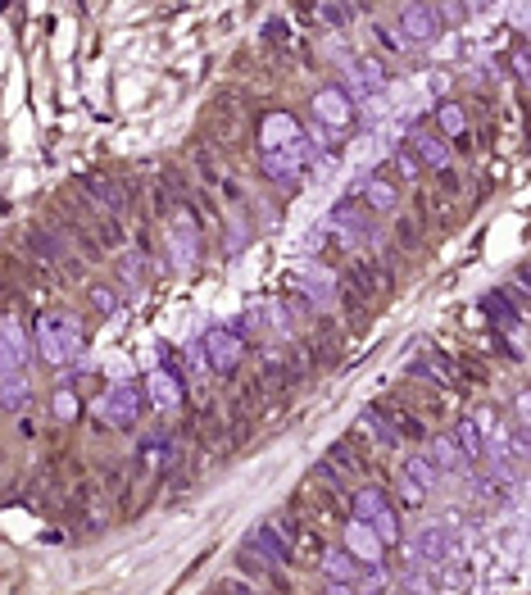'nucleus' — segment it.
<instances>
[{"mask_svg": "<svg viewBox=\"0 0 531 595\" xmlns=\"http://www.w3.org/2000/svg\"><path fill=\"white\" fill-rule=\"evenodd\" d=\"M300 532H305V523H300L295 514H273V518H264V523H259L246 541H241V550H250L255 559H264L268 568L291 564Z\"/></svg>", "mask_w": 531, "mask_h": 595, "instance_id": "1", "label": "nucleus"}, {"mask_svg": "<svg viewBox=\"0 0 531 595\" xmlns=\"http://www.w3.org/2000/svg\"><path fill=\"white\" fill-rule=\"evenodd\" d=\"M78 187H82V205L96 209L100 219H114L118 223L123 214H128V209L141 205L137 191H132L123 178H114V173H82Z\"/></svg>", "mask_w": 531, "mask_h": 595, "instance_id": "2", "label": "nucleus"}, {"mask_svg": "<svg viewBox=\"0 0 531 595\" xmlns=\"http://www.w3.org/2000/svg\"><path fill=\"white\" fill-rule=\"evenodd\" d=\"M82 350V318L78 314H46L37 323V355L46 359V364L64 368L73 364Z\"/></svg>", "mask_w": 531, "mask_h": 595, "instance_id": "3", "label": "nucleus"}, {"mask_svg": "<svg viewBox=\"0 0 531 595\" xmlns=\"http://www.w3.org/2000/svg\"><path fill=\"white\" fill-rule=\"evenodd\" d=\"M91 414H96L100 427H114V432H132V427L146 418V391H141L137 382H114L105 396H96Z\"/></svg>", "mask_w": 531, "mask_h": 595, "instance_id": "4", "label": "nucleus"}, {"mask_svg": "<svg viewBox=\"0 0 531 595\" xmlns=\"http://www.w3.org/2000/svg\"><path fill=\"white\" fill-rule=\"evenodd\" d=\"M196 255H200V223H196V214H191V200H182V205L168 214V264H173L177 273H191Z\"/></svg>", "mask_w": 531, "mask_h": 595, "instance_id": "5", "label": "nucleus"}, {"mask_svg": "<svg viewBox=\"0 0 531 595\" xmlns=\"http://www.w3.org/2000/svg\"><path fill=\"white\" fill-rule=\"evenodd\" d=\"M404 150H409V155L418 159V169H427V173H445L454 164L450 141H445L436 128H427V123L409 128V146H404Z\"/></svg>", "mask_w": 531, "mask_h": 595, "instance_id": "6", "label": "nucleus"}, {"mask_svg": "<svg viewBox=\"0 0 531 595\" xmlns=\"http://www.w3.org/2000/svg\"><path fill=\"white\" fill-rule=\"evenodd\" d=\"M200 355H205V364L214 368V373H236V364L246 359V341L236 337L232 328H214L200 337Z\"/></svg>", "mask_w": 531, "mask_h": 595, "instance_id": "7", "label": "nucleus"}, {"mask_svg": "<svg viewBox=\"0 0 531 595\" xmlns=\"http://www.w3.org/2000/svg\"><path fill=\"white\" fill-rule=\"evenodd\" d=\"M146 396H150V405H155L159 414H177L182 400H187V377H182V368L177 364L155 368V373L146 377Z\"/></svg>", "mask_w": 531, "mask_h": 595, "instance_id": "8", "label": "nucleus"}, {"mask_svg": "<svg viewBox=\"0 0 531 595\" xmlns=\"http://www.w3.org/2000/svg\"><path fill=\"white\" fill-rule=\"evenodd\" d=\"M305 169H309V146H305V141L282 146V150H268V155H264V173L277 182V187H295Z\"/></svg>", "mask_w": 531, "mask_h": 595, "instance_id": "9", "label": "nucleus"}, {"mask_svg": "<svg viewBox=\"0 0 531 595\" xmlns=\"http://www.w3.org/2000/svg\"><path fill=\"white\" fill-rule=\"evenodd\" d=\"M314 119L323 123V132H345L354 123V100L345 96V87H323L314 96Z\"/></svg>", "mask_w": 531, "mask_h": 595, "instance_id": "10", "label": "nucleus"}, {"mask_svg": "<svg viewBox=\"0 0 531 595\" xmlns=\"http://www.w3.org/2000/svg\"><path fill=\"white\" fill-rule=\"evenodd\" d=\"M400 37L413 41V46H427V41L441 37V14L436 5H400Z\"/></svg>", "mask_w": 531, "mask_h": 595, "instance_id": "11", "label": "nucleus"}, {"mask_svg": "<svg viewBox=\"0 0 531 595\" xmlns=\"http://www.w3.org/2000/svg\"><path fill=\"white\" fill-rule=\"evenodd\" d=\"M291 287L300 291L305 300L332 305V300H336V287H341V282H336V273H332V268H323V264H300V268L291 273Z\"/></svg>", "mask_w": 531, "mask_h": 595, "instance_id": "12", "label": "nucleus"}, {"mask_svg": "<svg viewBox=\"0 0 531 595\" xmlns=\"http://www.w3.org/2000/svg\"><path fill=\"white\" fill-rule=\"evenodd\" d=\"M28 359V332L19 318H0V377H10Z\"/></svg>", "mask_w": 531, "mask_h": 595, "instance_id": "13", "label": "nucleus"}, {"mask_svg": "<svg viewBox=\"0 0 531 595\" xmlns=\"http://www.w3.org/2000/svg\"><path fill=\"white\" fill-rule=\"evenodd\" d=\"M345 550H350V559L359 568H377V564H382V550L386 546L373 536V527H368V523L350 518V523H345Z\"/></svg>", "mask_w": 531, "mask_h": 595, "instance_id": "14", "label": "nucleus"}, {"mask_svg": "<svg viewBox=\"0 0 531 595\" xmlns=\"http://www.w3.org/2000/svg\"><path fill=\"white\" fill-rule=\"evenodd\" d=\"M332 228L341 232V241H368L373 237V223H368V209L359 205V200H341V205L332 209Z\"/></svg>", "mask_w": 531, "mask_h": 595, "instance_id": "15", "label": "nucleus"}, {"mask_svg": "<svg viewBox=\"0 0 531 595\" xmlns=\"http://www.w3.org/2000/svg\"><path fill=\"white\" fill-rule=\"evenodd\" d=\"M327 464L350 482V477H364L368 473V455H364V441L359 437H345V441H332L327 446Z\"/></svg>", "mask_w": 531, "mask_h": 595, "instance_id": "16", "label": "nucleus"}, {"mask_svg": "<svg viewBox=\"0 0 531 595\" xmlns=\"http://www.w3.org/2000/svg\"><path fill=\"white\" fill-rule=\"evenodd\" d=\"M100 491H105V500L118 509V514H128V505H132V468L128 464H100Z\"/></svg>", "mask_w": 531, "mask_h": 595, "instance_id": "17", "label": "nucleus"}, {"mask_svg": "<svg viewBox=\"0 0 531 595\" xmlns=\"http://www.w3.org/2000/svg\"><path fill=\"white\" fill-rule=\"evenodd\" d=\"M295 141H305L300 137V123L291 119V114H264V123H259V146H264V155L268 150H282V146H295Z\"/></svg>", "mask_w": 531, "mask_h": 595, "instance_id": "18", "label": "nucleus"}, {"mask_svg": "<svg viewBox=\"0 0 531 595\" xmlns=\"http://www.w3.org/2000/svg\"><path fill=\"white\" fill-rule=\"evenodd\" d=\"M345 82H350L354 100H359V96H377V91L386 87V73L377 60H350L345 64ZM350 91H345V96H350Z\"/></svg>", "mask_w": 531, "mask_h": 595, "instance_id": "19", "label": "nucleus"}, {"mask_svg": "<svg viewBox=\"0 0 531 595\" xmlns=\"http://www.w3.org/2000/svg\"><path fill=\"white\" fill-rule=\"evenodd\" d=\"M359 200H364V209H373V214H395V209H400V187L386 178H364Z\"/></svg>", "mask_w": 531, "mask_h": 595, "instance_id": "20", "label": "nucleus"}, {"mask_svg": "<svg viewBox=\"0 0 531 595\" xmlns=\"http://www.w3.org/2000/svg\"><path fill=\"white\" fill-rule=\"evenodd\" d=\"M413 377H423V382H436V387H454V364L441 355V350H418L413 359Z\"/></svg>", "mask_w": 531, "mask_h": 595, "instance_id": "21", "label": "nucleus"}, {"mask_svg": "<svg viewBox=\"0 0 531 595\" xmlns=\"http://www.w3.org/2000/svg\"><path fill=\"white\" fill-rule=\"evenodd\" d=\"M318 564H323V577H327V582H341V586H354V582H359V573H364V568L350 559V550H345V546L323 550V559H318Z\"/></svg>", "mask_w": 531, "mask_h": 595, "instance_id": "22", "label": "nucleus"}, {"mask_svg": "<svg viewBox=\"0 0 531 595\" xmlns=\"http://www.w3.org/2000/svg\"><path fill=\"white\" fill-rule=\"evenodd\" d=\"M450 441H454V450H459L463 468L482 459V423H477V418H463V423H454V437Z\"/></svg>", "mask_w": 531, "mask_h": 595, "instance_id": "23", "label": "nucleus"}, {"mask_svg": "<svg viewBox=\"0 0 531 595\" xmlns=\"http://www.w3.org/2000/svg\"><path fill=\"white\" fill-rule=\"evenodd\" d=\"M32 400V382H28V373H10V377H0V409L5 414H14V409H23Z\"/></svg>", "mask_w": 531, "mask_h": 595, "instance_id": "24", "label": "nucleus"}, {"mask_svg": "<svg viewBox=\"0 0 531 595\" xmlns=\"http://www.w3.org/2000/svg\"><path fill=\"white\" fill-rule=\"evenodd\" d=\"M386 509V491L382 486H359L350 496V518H359V523H368V518H377Z\"/></svg>", "mask_w": 531, "mask_h": 595, "instance_id": "25", "label": "nucleus"}, {"mask_svg": "<svg viewBox=\"0 0 531 595\" xmlns=\"http://www.w3.org/2000/svg\"><path fill=\"white\" fill-rule=\"evenodd\" d=\"M364 432H373L382 450H395V446H400V437H395V427H391V418H386L382 405H368V409H364Z\"/></svg>", "mask_w": 531, "mask_h": 595, "instance_id": "26", "label": "nucleus"}, {"mask_svg": "<svg viewBox=\"0 0 531 595\" xmlns=\"http://www.w3.org/2000/svg\"><path fill=\"white\" fill-rule=\"evenodd\" d=\"M404 482H409L413 491H436V486H441V473H436L423 455H409L404 459Z\"/></svg>", "mask_w": 531, "mask_h": 595, "instance_id": "27", "label": "nucleus"}, {"mask_svg": "<svg viewBox=\"0 0 531 595\" xmlns=\"http://www.w3.org/2000/svg\"><path fill=\"white\" fill-rule=\"evenodd\" d=\"M436 132H441L445 141H450V137H468V110L454 105V100H445L441 110H436Z\"/></svg>", "mask_w": 531, "mask_h": 595, "instance_id": "28", "label": "nucleus"}, {"mask_svg": "<svg viewBox=\"0 0 531 595\" xmlns=\"http://www.w3.org/2000/svg\"><path fill=\"white\" fill-rule=\"evenodd\" d=\"M423 459H427V464H432L441 477H445V473H454V468H463V459H459V450H454V441H450V437H436L432 446L423 450Z\"/></svg>", "mask_w": 531, "mask_h": 595, "instance_id": "29", "label": "nucleus"}, {"mask_svg": "<svg viewBox=\"0 0 531 595\" xmlns=\"http://www.w3.org/2000/svg\"><path fill=\"white\" fill-rule=\"evenodd\" d=\"M368 527H373V536L382 541V546H395V541H400V518H395L391 505H386L377 518H368Z\"/></svg>", "mask_w": 531, "mask_h": 595, "instance_id": "30", "label": "nucleus"}, {"mask_svg": "<svg viewBox=\"0 0 531 595\" xmlns=\"http://www.w3.org/2000/svg\"><path fill=\"white\" fill-rule=\"evenodd\" d=\"M482 305H486V314L500 318V323H513V318L522 314V309H513V305H509V296H504V291H491V296H486Z\"/></svg>", "mask_w": 531, "mask_h": 595, "instance_id": "31", "label": "nucleus"}, {"mask_svg": "<svg viewBox=\"0 0 531 595\" xmlns=\"http://www.w3.org/2000/svg\"><path fill=\"white\" fill-rule=\"evenodd\" d=\"M395 246H400V250H418V246H423V237H418V219H400V223H395Z\"/></svg>", "mask_w": 531, "mask_h": 595, "instance_id": "32", "label": "nucleus"}, {"mask_svg": "<svg viewBox=\"0 0 531 595\" xmlns=\"http://www.w3.org/2000/svg\"><path fill=\"white\" fill-rule=\"evenodd\" d=\"M50 409H55L59 423H73V418H78V396H73V391H55Z\"/></svg>", "mask_w": 531, "mask_h": 595, "instance_id": "33", "label": "nucleus"}, {"mask_svg": "<svg viewBox=\"0 0 531 595\" xmlns=\"http://www.w3.org/2000/svg\"><path fill=\"white\" fill-rule=\"evenodd\" d=\"M91 305H96V314H100V318H109V314L118 309V296H114L109 287H91Z\"/></svg>", "mask_w": 531, "mask_h": 595, "instance_id": "34", "label": "nucleus"}, {"mask_svg": "<svg viewBox=\"0 0 531 595\" xmlns=\"http://www.w3.org/2000/svg\"><path fill=\"white\" fill-rule=\"evenodd\" d=\"M214 595H259L250 582H236V577H218L214 582Z\"/></svg>", "mask_w": 531, "mask_h": 595, "instance_id": "35", "label": "nucleus"}, {"mask_svg": "<svg viewBox=\"0 0 531 595\" xmlns=\"http://www.w3.org/2000/svg\"><path fill=\"white\" fill-rule=\"evenodd\" d=\"M146 255H123V278L128 282H146Z\"/></svg>", "mask_w": 531, "mask_h": 595, "instance_id": "36", "label": "nucleus"}, {"mask_svg": "<svg viewBox=\"0 0 531 595\" xmlns=\"http://www.w3.org/2000/svg\"><path fill=\"white\" fill-rule=\"evenodd\" d=\"M318 19H323V23H345V19H350V14H354V5H318Z\"/></svg>", "mask_w": 531, "mask_h": 595, "instance_id": "37", "label": "nucleus"}, {"mask_svg": "<svg viewBox=\"0 0 531 595\" xmlns=\"http://www.w3.org/2000/svg\"><path fill=\"white\" fill-rule=\"evenodd\" d=\"M395 169H400L404 178H418V173H423V169H418V159H413L409 150H395Z\"/></svg>", "mask_w": 531, "mask_h": 595, "instance_id": "38", "label": "nucleus"}, {"mask_svg": "<svg viewBox=\"0 0 531 595\" xmlns=\"http://www.w3.org/2000/svg\"><path fill=\"white\" fill-rule=\"evenodd\" d=\"M513 73H518V87H527V78H531V69H527V46L513 50Z\"/></svg>", "mask_w": 531, "mask_h": 595, "instance_id": "39", "label": "nucleus"}, {"mask_svg": "<svg viewBox=\"0 0 531 595\" xmlns=\"http://www.w3.org/2000/svg\"><path fill=\"white\" fill-rule=\"evenodd\" d=\"M377 37H382L386 46H391V55H400V50H404V37H400V32H391V28H377Z\"/></svg>", "mask_w": 531, "mask_h": 595, "instance_id": "40", "label": "nucleus"}, {"mask_svg": "<svg viewBox=\"0 0 531 595\" xmlns=\"http://www.w3.org/2000/svg\"><path fill=\"white\" fill-rule=\"evenodd\" d=\"M327 595H350V586H341V582H332V586H327Z\"/></svg>", "mask_w": 531, "mask_h": 595, "instance_id": "41", "label": "nucleus"}]
</instances>
